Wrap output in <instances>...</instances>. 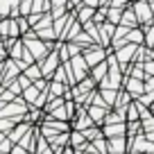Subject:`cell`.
Wrapping results in <instances>:
<instances>
[{
  "label": "cell",
  "mask_w": 154,
  "mask_h": 154,
  "mask_svg": "<svg viewBox=\"0 0 154 154\" xmlns=\"http://www.w3.org/2000/svg\"><path fill=\"white\" fill-rule=\"evenodd\" d=\"M131 9H134L136 20H138V23H143V25H154L152 9H149V0H136Z\"/></svg>",
  "instance_id": "cell-1"
},
{
  "label": "cell",
  "mask_w": 154,
  "mask_h": 154,
  "mask_svg": "<svg viewBox=\"0 0 154 154\" xmlns=\"http://www.w3.org/2000/svg\"><path fill=\"white\" fill-rule=\"evenodd\" d=\"M136 48H138V45H134V43H125V45H120V48H118V52H116V61H120L122 66H127L129 61H134Z\"/></svg>",
  "instance_id": "cell-2"
},
{
  "label": "cell",
  "mask_w": 154,
  "mask_h": 154,
  "mask_svg": "<svg viewBox=\"0 0 154 154\" xmlns=\"http://www.w3.org/2000/svg\"><path fill=\"white\" fill-rule=\"evenodd\" d=\"M125 88L131 97H140L145 93V86H143V79H136V77H129L125 82Z\"/></svg>",
  "instance_id": "cell-3"
},
{
  "label": "cell",
  "mask_w": 154,
  "mask_h": 154,
  "mask_svg": "<svg viewBox=\"0 0 154 154\" xmlns=\"http://www.w3.org/2000/svg\"><path fill=\"white\" fill-rule=\"evenodd\" d=\"M118 25H125V27H136V25H138V20H136V14H134V9H122V16H120V23Z\"/></svg>",
  "instance_id": "cell-4"
},
{
  "label": "cell",
  "mask_w": 154,
  "mask_h": 154,
  "mask_svg": "<svg viewBox=\"0 0 154 154\" xmlns=\"http://www.w3.org/2000/svg\"><path fill=\"white\" fill-rule=\"evenodd\" d=\"M104 59V50H100V48H93V50H88L86 52V57H84V61L88 63V66H97V63Z\"/></svg>",
  "instance_id": "cell-5"
},
{
  "label": "cell",
  "mask_w": 154,
  "mask_h": 154,
  "mask_svg": "<svg viewBox=\"0 0 154 154\" xmlns=\"http://www.w3.org/2000/svg\"><path fill=\"white\" fill-rule=\"evenodd\" d=\"M125 129H127V125H125V122H116V125H111V127H106V129H104V136H106V138L125 136Z\"/></svg>",
  "instance_id": "cell-6"
},
{
  "label": "cell",
  "mask_w": 154,
  "mask_h": 154,
  "mask_svg": "<svg viewBox=\"0 0 154 154\" xmlns=\"http://www.w3.org/2000/svg\"><path fill=\"white\" fill-rule=\"evenodd\" d=\"M120 16H122V9H118V7H106V23L118 25L120 23Z\"/></svg>",
  "instance_id": "cell-7"
},
{
  "label": "cell",
  "mask_w": 154,
  "mask_h": 154,
  "mask_svg": "<svg viewBox=\"0 0 154 154\" xmlns=\"http://www.w3.org/2000/svg\"><path fill=\"white\" fill-rule=\"evenodd\" d=\"M72 66H75L77 79H82L84 72H86V61H84V57H75V59H72Z\"/></svg>",
  "instance_id": "cell-8"
},
{
  "label": "cell",
  "mask_w": 154,
  "mask_h": 154,
  "mask_svg": "<svg viewBox=\"0 0 154 154\" xmlns=\"http://www.w3.org/2000/svg\"><path fill=\"white\" fill-rule=\"evenodd\" d=\"M106 70H109V66H106L104 61H100V63L95 66V70H93V79H95V82L104 79V77H106Z\"/></svg>",
  "instance_id": "cell-9"
},
{
  "label": "cell",
  "mask_w": 154,
  "mask_h": 154,
  "mask_svg": "<svg viewBox=\"0 0 154 154\" xmlns=\"http://www.w3.org/2000/svg\"><path fill=\"white\" fill-rule=\"evenodd\" d=\"M104 116H106L104 109H100V106H91V113H88V118H91V120L102 122V120H104Z\"/></svg>",
  "instance_id": "cell-10"
},
{
  "label": "cell",
  "mask_w": 154,
  "mask_h": 154,
  "mask_svg": "<svg viewBox=\"0 0 154 154\" xmlns=\"http://www.w3.org/2000/svg\"><path fill=\"white\" fill-rule=\"evenodd\" d=\"M93 16V7H84L82 11H79V20H88Z\"/></svg>",
  "instance_id": "cell-11"
},
{
  "label": "cell",
  "mask_w": 154,
  "mask_h": 154,
  "mask_svg": "<svg viewBox=\"0 0 154 154\" xmlns=\"http://www.w3.org/2000/svg\"><path fill=\"white\" fill-rule=\"evenodd\" d=\"M9 7H11V0H2V2H0V14H7Z\"/></svg>",
  "instance_id": "cell-12"
},
{
  "label": "cell",
  "mask_w": 154,
  "mask_h": 154,
  "mask_svg": "<svg viewBox=\"0 0 154 154\" xmlns=\"http://www.w3.org/2000/svg\"><path fill=\"white\" fill-rule=\"evenodd\" d=\"M127 2H129V0H111V5H109V7H118V9H122Z\"/></svg>",
  "instance_id": "cell-13"
},
{
  "label": "cell",
  "mask_w": 154,
  "mask_h": 154,
  "mask_svg": "<svg viewBox=\"0 0 154 154\" xmlns=\"http://www.w3.org/2000/svg\"><path fill=\"white\" fill-rule=\"evenodd\" d=\"M66 154H72V152H70V149H66Z\"/></svg>",
  "instance_id": "cell-14"
}]
</instances>
